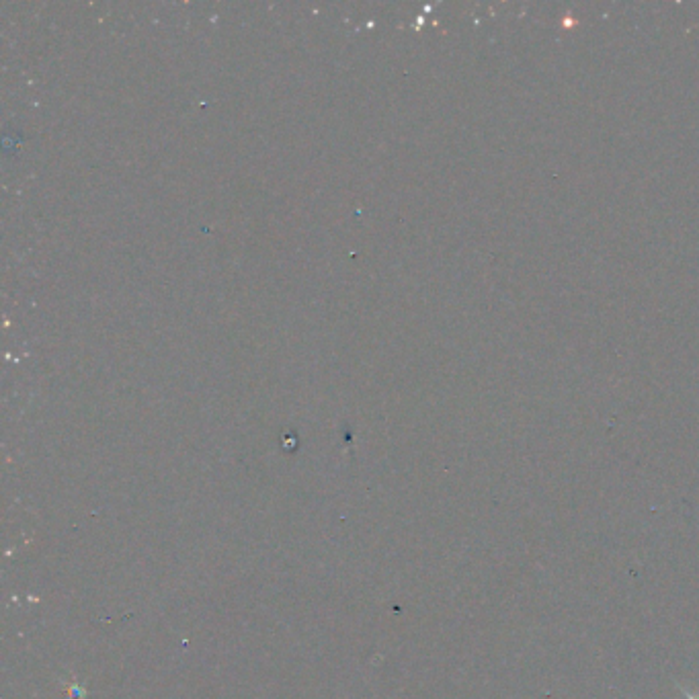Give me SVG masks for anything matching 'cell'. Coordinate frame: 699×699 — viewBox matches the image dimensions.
<instances>
[{
	"mask_svg": "<svg viewBox=\"0 0 699 699\" xmlns=\"http://www.w3.org/2000/svg\"><path fill=\"white\" fill-rule=\"evenodd\" d=\"M677 685V689L687 697V699H699V691L695 693V691H689L687 687H683V685H679V683H675Z\"/></svg>",
	"mask_w": 699,
	"mask_h": 699,
	"instance_id": "obj_1",
	"label": "cell"
}]
</instances>
